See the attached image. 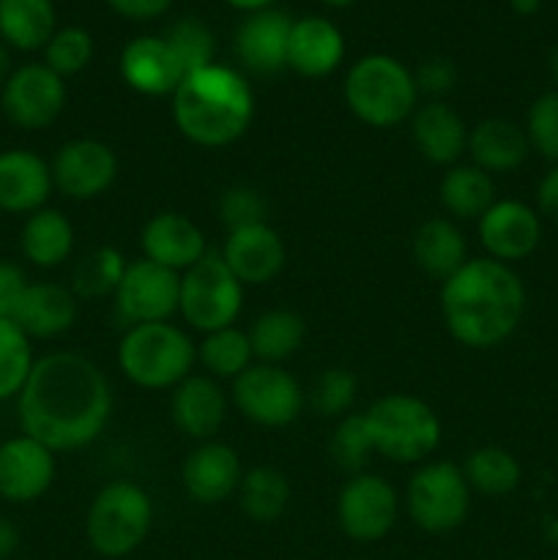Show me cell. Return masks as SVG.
I'll return each mask as SVG.
<instances>
[{
    "mask_svg": "<svg viewBox=\"0 0 558 560\" xmlns=\"http://www.w3.org/2000/svg\"><path fill=\"white\" fill-rule=\"evenodd\" d=\"M118 66L126 85L151 98L173 96L184 80V71L164 36H137L124 47Z\"/></svg>",
    "mask_w": 558,
    "mask_h": 560,
    "instance_id": "23",
    "label": "cell"
},
{
    "mask_svg": "<svg viewBox=\"0 0 558 560\" xmlns=\"http://www.w3.org/2000/svg\"><path fill=\"white\" fill-rule=\"evenodd\" d=\"M476 233L481 249L487 252L485 257L512 266L536 252L542 241V219L539 211L525 202L496 200L476 222Z\"/></svg>",
    "mask_w": 558,
    "mask_h": 560,
    "instance_id": "15",
    "label": "cell"
},
{
    "mask_svg": "<svg viewBox=\"0 0 558 560\" xmlns=\"http://www.w3.org/2000/svg\"><path fill=\"white\" fill-rule=\"evenodd\" d=\"M233 405L246 421L268 430L293 424L304 408L299 381L279 364H255L233 381Z\"/></svg>",
    "mask_w": 558,
    "mask_h": 560,
    "instance_id": "10",
    "label": "cell"
},
{
    "mask_svg": "<svg viewBox=\"0 0 558 560\" xmlns=\"http://www.w3.org/2000/svg\"><path fill=\"white\" fill-rule=\"evenodd\" d=\"M304 334V317L293 310H284V306L263 312L246 328L252 353H255V361H260V364H282V361H288L290 355L299 353Z\"/></svg>",
    "mask_w": 558,
    "mask_h": 560,
    "instance_id": "32",
    "label": "cell"
},
{
    "mask_svg": "<svg viewBox=\"0 0 558 560\" xmlns=\"http://www.w3.org/2000/svg\"><path fill=\"white\" fill-rule=\"evenodd\" d=\"M58 31L53 0H0V42L20 52H36Z\"/></svg>",
    "mask_w": 558,
    "mask_h": 560,
    "instance_id": "29",
    "label": "cell"
},
{
    "mask_svg": "<svg viewBox=\"0 0 558 560\" xmlns=\"http://www.w3.org/2000/svg\"><path fill=\"white\" fill-rule=\"evenodd\" d=\"M255 118V91L241 71L211 63L181 80L173 93V120L200 148H228Z\"/></svg>",
    "mask_w": 558,
    "mask_h": 560,
    "instance_id": "3",
    "label": "cell"
},
{
    "mask_svg": "<svg viewBox=\"0 0 558 560\" xmlns=\"http://www.w3.org/2000/svg\"><path fill=\"white\" fill-rule=\"evenodd\" d=\"M468 126L446 102H425L410 115V137L421 156L438 167H454L468 151Z\"/></svg>",
    "mask_w": 558,
    "mask_h": 560,
    "instance_id": "22",
    "label": "cell"
},
{
    "mask_svg": "<svg viewBox=\"0 0 558 560\" xmlns=\"http://www.w3.org/2000/svg\"><path fill=\"white\" fill-rule=\"evenodd\" d=\"M197 364V345L181 326L140 323L129 326L118 342V366L135 386L146 392L175 388L191 375Z\"/></svg>",
    "mask_w": 558,
    "mask_h": 560,
    "instance_id": "5",
    "label": "cell"
},
{
    "mask_svg": "<svg viewBox=\"0 0 558 560\" xmlns=\"http://www.w3.org/2000/svg\"><path fill=\"white\" fill-rule=\"evenodd\" d=\"M528 137L514 120L487 118L468 131L470 164L490 175L514 173L528 159Z\"/></svg>",
    "mask_w": 558,
    "mask_h": 560,
    "instance_id": "27",
    "label": "cell"
},
{
    "mask_svg": "<svg viewBox=\"0 0 558 560\" xmlns=\"http://www.w3.org/2000/svg\"><path fill=\"white\" fill-rule=\"evenodd\" d=\"M3 115L25 131H42L60 118L66 107V82L44 63L14 69L0 88Z\"/></svg>",
    "mask_w": 558,
    "mask_h": 560,
    "instance_id": "12",
    "label": "cell"
},
{
    "mask_svg": "<svg viewBox=\"0 0 558 560\" xmlns=\"http://www.w3.org/2000/svg\"><path fill=\"white\" fill-rule=\"evenodd\" d=\"M77 301L80 299L66 284L31 282L22 295L14 323L31 339H55L77 323V312H80Z\"/></svg>",
    "mask_w": 558,
    "mask_h": 560,
    "instance_id": "26",
    "label": "cell"
},
{
    "mask_svg": "<svg viewBox=\"0 0 558 560\" xmlns=\"http://www.w3.org/2000/svg\"><path fill=\"white\" fill-rule=\"evenodd\" d=\"M345 104L361 124L392 129L405 124L419 107L414 71L392 55H364L345 74Z\"/></svg>",
    "mask_w": 558,
    "mask_h": 560,
    "instance_id": "4",
    "label": "cell"
},
{
    "mask_svg": "<svg viewBox=\"0 0 558 560\" xmlns=\"http://www.w3.org/2000/svg\"><path fill=\"white\" fill-rule=\"evenodd\" d=\"M219 217H222L228 230L249 228V224L268 222V202L266 197L257 189H252V186H230V189H224L222 197H219Z\"/></svg>",
    "mask_w": 558,
    "mask_h": 560,
    "instance_id": "43",
    "label": "cell"
},
{
    "mask_svg": "<svg viewBox=\"0 0 558 560\" xmlns=\"http://www.w3.org/2000/svg\"><path fill=\"white\" fill-rule=\"evenodd\" d=\"M323 5H332V9H348V5L359 3V0H321Z\"/></svg>",
    "mask_w": 558,
    "mask_h": 560,
    "instance_id": "53",
    "label": "cell"
},
{
    "mask_svg": "<svg viewBox=\"0 0 558 560\" xmlns=\"http://www.w3.org/2000/svg\"><path fill=\"white\" fill-rule=\"evenodd\" d=\"M55 452L33 438H11L0 446V498L9 503H33L53 487Z\"/></svg>",
    "mask_w": 558,
    "mask_h": 560,
    "instance_id": "19",
    "label": "cell"
},
{
    "mask_svg": "<svg viewBox=\"0 0 558 560\" xmlns=\"http://www.w3.org/2000/svg\"><path fill=\"white\" fill-rule=\"evenodd\" d=\"M219 255L244 288H260V284L274 282L288 262L284 241L268 222L228 230V238H224Z\"/></svg>",
    "mask_w": 558,
    "mask_h": 560,
    "instance_id": "16",
    "label": "cell"
},
{
    "mask_svg": "<svg viewBox=\"0 0 558 560\" xmlns=\"http://www.w3.org/2000/svg\"><path fill=\"white\" fill-rule=\"evenodd\" d=\"M536 206H539L542 217L558 224V164H553L536 186Z\"/></svg>",
    "mask_w": 558,
    "mask_h": 560,
    "instance_id": "47",
    "label": "cell"
},
{
    "mask_svg": "<svg viewBox=\"0 0 558 560\" xmlns=\"http://www.w3.org/2000/svg\"><path fill=\"white\" fill-rule=\"evenodd\" d=\"M153 528V501L135 481H109L91 501L85 517L88 545L96 556L118 560L146 545Z\"/></svg>",
    "mask_w": 558,
    "mask_h": 560,
    "instance_id": "7",
    "label": "cell"
},
{
    "mask_svg": "<svg viewBox=\"0 0 558 560\" xmlns=\"http://www.w3.org/2000/svg\"><path fill=\"white\" fill-rule=\"evenodd\" d=\"M399 514L397 490L377 474H356L339 487L337 523L348 539L372 545L392 534Z\"/></svg>",
    "mask_w": 558,
    "mask_h": 560,
    "instance_id": "11",
    "label": "cell"
},
{
    "mask_svg": "<svg viewBox=\"0 0 558 560\" xmlns=\"http://www.w3.org/2000/svg\"><path fill=\"white\" fill-rule=\"evenodd\" d=\"M33 364L31 337L14 320L0 317V402L20 397Z\"/></svg>",
    "mask_w": 558,
    "mask_h": 560,
    "instance_id": "37",
    "label": "cell"
},
{
    "mask_svg": "<svg viewBox=\"0 0 558 560\" xmlns=\"http://www.w3.org/2000/svg\"><path fill=\"white\" fill-rule=\"evenodd\" d=\"M410 252H414L416 266L438 282H446L470 260L463 230L454 224V219L446 217H432L421 222L410 241Z\"/></svg>",
    "mask_w": 558,
    "mask_h": 560,
    "instance_id": "28",
    "label": "cell"
},
{
    "mask_svg": "<svg viewBox=\"0 0 558 560\" xmlns=\"http://www.w3.org/2000/svg\"><path fill=\"white\" fill-rule=\"evenodd\" d=\"M470 495L474 490L465 481L463 468L449 459H427L421 468L410 476L405 490V506L416 528L425 534L441 536L452 534L465 523L470 512Z\"/></svg>",
    "mask_w": 558,
    "mask_h": 560,
    "instance_id": "9",
    "label": "cell"
},
{
    "mask_svg": "<svg viewBox=\"0 0 558 560\" xmlns=\"http://www.w3.org/2000/svg\"><path fill=\"white\" fill-rule=\"evenodd\" d=\"M20 550V530L9 517L0 514V560H9Z\"/></svg>",
    "mask_w": 558,
    "mask_h": 560,
    "instance_id": "48",
    "label": "cell"
},
{
    "mask_svg": "<svg viewBox=\"0 0 558 560\" xmlns=\"http://www.w3.org/2000/svg\"><path fill=\"white\" fill-rule=\"evenodd\" d=\"M244 468H241L239 452L228 443L202 441L191 448L181 468V485L186 495L200 506H217L230 501L239 492Z\"/></svg>",
    "mask_w": 558,
    "mask_h": 560,
    "instance_id": "17",
    "label": "cell"
},
{
    "mask_svg": "<svg viewBox=\"0 0 558 560\" xmlns=\"http://www.w3.org/2000/svg\"><path fill=\"white\" fill-rule=\"evenodd\" d=\"M509 5L518 16H534L542 9V0H509Z\"/></svg>",
    "mask_w": 558,
    "mask_h": 560,
    "instance_id": "49",
    "label": "cell"
},
{
    "mask_svg": "<svg viewBox=\"0 0 558 560\" xmlns=\"http://www.w3.org/2000/svg\"><path fill=\"white\" fill-rule=\"evenodd\" d=\"M525 315V284L512 266L470 257L441 282V317L454 342L490 350L507 342Z\"/></svg>",
    "mask_w": 558,
    "mask_h": 560,
    "instance_id": "2",
    "label": "cell"
},
{
    "mask_svg": "<svg viewBox=\"0 0 558 560\" xmlns=\"http://www.w3.org/2000/svg\"><path fill=\"white\" fill-rule=\"evenodd\" d=\"M244 310V284L224 266L222 255L208 252L197 266L181 273L178 312L202 337L235 326Z\"/></svg>",
    "mask_w": 558,
    "mask_h": 560,
    "instance_id": "8",
    "label": "cell"
},
{
    "mask_svg": "<svg viewBox=\"0 0 558 560\" xmlns=\"http://www.w3.org/2000/svg\"><path fill=\"white\" fill-rule=\"evenodd\" d=\"M93 60V38L85 27H60L55 31V36L49 38V44L44 47V66L55 71L58 77H74L80 71L88 69V63Z\"/></svg>",
    "mask_w": 558,
    "mask_h": 560,
    "instance_id": "40",
    "label": "cell"
},
{
    "mask_svg": "<svg viewBox=\"0 0 558 560\" xmlns=\"http://www.w3.org/2000/svg\"><path fill=\"white\" fill-rule=\"evenodd\" d=\"M107 5L115 11V14L126 16V20L148 22L162 16L164 11L173 5V0H107Z\"/></svg>",
    "mask_w": 558,
    "mask_h": 560,
    "instance_id": "46",
    "label": "cell"
},
{
    "mask_svg": "<svg viewBox=\"0 0 558 560\" xmlns=\"http://www.w3.org/2000/svg\"><path fill=\"white\" fill-rule=\"evenodd\" d=\"M239 506L252 523H277L290 503V485L284 474L271 465H257L244 470V479L239 485Z\"/></svg>",
    "mask_w": 558,
    "mask_h": 560,
    "instance_id": "33",
    "label": "cell"
},
{
    "mask_svg": "<svg viewBox=\"0 0 558 560\" xmlns=\"http://www.w3.org/2000/svg\"><path fill=\"white\" fill-rule=\"evenodd\" d=\"M197 361L206 366L213 381H235L244 370L255 364V353L246 331L230 326L202 337L197 345Z\"/></svg>",
    "mask_w": 558,
    "mask_h": 560,
    "instance_id": "35",
    "label": "cell"
},
{
    "mask_svg": "<svg viewBox=\"0 0 558 560\" xmlns=\"http://www.w3.org/2000/svg\"><path fill=\"white\" fill-rule=\"evenodd\" d=\"M293 20L284 11L263 9L246 14L235 31V55L252 74H277L288 69V38Z\"/></svg>",
    "mask_w": 558,
    "mask_h": 560,
    "instance_id": "20",
    "label": "cell"
},
{
    "mask_svg": "<svg viewBox=\"0 0 558 560\" xmlns=\"http://www.w3.org/2000/svg\"><path fill=\"white\" fill-rule=\"evenodd\" d=\"M164 42L173 49L184 77L213 63L217 38H213L211 27L202 20H197V16H184V20L173 22L167 27V33H164Z\"/></svg>",
    "mask_w": 558,
    "mask_h": 560,
    "instance_id": "38",
    "label": "cell"
},
{
    "mask_svg": "<svg viewBox=\"0 0 558 560\" xmlns=\"http://www.w3.org/2000/svg\"><path fill=\"white\" fill-rule=\"evenodd\" d=\"M528 145L547 162L558 164V91H547L528 107L525 118Z\"/></svg>",
    "mask_w": 558,
    "mask_h": 560,
    "instance_id": "42",
    "label": "cell"
},
{
    "mask_svg": "<svg viewBox=\"0 0 558 560\" xmlns=\"http://www.w3.org/2000/svg\"><path fill=\"white\" fill-rule=\"evenodd\" d=\"M345 58L342 31L323 16L293 20L288 38V69L301 77H328Z\"/></svg>",
    "mask_w": 558,
    "mask_h": 560,
    "instance_id": "25",
    "label": "cell"
},
{
    "mask_svg": "<svg viewBox=\"0 0 558 560\" xmlns=\"http://www.w3.org/2000/svg\"><path fill=\"white\" fill-rule=\"evenodd\" d=\"M27 284L31 282L16 262L0 260V317L3 320H14Z\"/></svg>",
    "mask_w": 558,
    "mask_h": 560,
    "instance_id": "45",
    "label": "cell"
},
{
    "mask_svg": "<svg viewBox=\"0 0 558 560\" xmlns=\"http://www.w3.org/2000/svg\"><path fill=\"white\" fill-rule=\"evenodd\" d=\"M22 435L58 452L96 441L113 416V388L88 355L60 350L33 364L16 397Z\"/></svg>",
    "mask_w": 558,
    "mask_h": 560,
    "instance_id": "1",
    "label": "cell"
},
{
    "mask_svg": "<svg viewBox=\"0 0 558 560\" xmlns=\"http://www.w3.org/2000/svg\"><path fill=\"white\" fill-rule=\"evenodd\" d=\"M414 82L419 96H427V102H443V96H449L457 85V66L446 58H430L414 71Z\"/></svg>",
    "mask_w": 558,
    "mask_h": 560,
    "instance_id": "44",
    "label": "cell"
},
{
    "mask_svg": "<svg viewBox=\"0 0 558 560\" xmlns=\"http://www.w3.org/2000/svg\"><path fill=\"white\" fill-rule=\"evenodd\" d=\"M372 448L397 465H421L441 446V419L410 394H386L364 413Z\"/></svg>",
    "mask_w": 558,
    "mask_h": 560,
    "instance_id": "6",
    "label": "cell"
},
{
    "mask_svg": "<svg viewBox=\"0 0 558 560\" xmlns=\"http://www.w3.org/2000/svg\"><path fill=\"white\" fill-rule=\"evenodd\" d=\"M20 246L33 266L58 268L74 249V228L55 208H38L22 224Z\"/></svg>",
    "mask_w": 558,
    "mask_h": 560,
    "instance_id": "30",
    "label": "cell"
},
{
    "mask_svg": "<svg viewBox=\"0 0 558 560\" xmlns=\"http://www.w3.org/2000/svg\"><path fill=\"white\" fill-rule=\"evenodd\" d=\"M113 299L115 312L126 326L164 323L178 312L181 273L140 257L126 266Z\"/></svg>",
    "mask_w": 558,
    "mask_h": 560,
    "instance_id": "13",
    "label": "cell"
},
{
    "mask_svg": "<svg viewBox=\"0 0 558 560\" xmlns=\"http://www.w3.org/2000/svg\"><path fill=\"white\" fill-rule=\"evenodd\" d=\"M356 394H359V381L350 370L332 366L315 381L310 392V405L323 419H342L353 408Z\"/></svg>",
    "mask_w": 558,
    "mask_h": 560,
    "instance_id": "41",
    "label": "cell"
},
{
    "mask_svg": "<svg viewBox=\"0 0 558 560\" xmlns=\"http://www.w3.org/2000/svg\"><path fill=\"white\" fill-rule=\"evenodd\" d=\"M438 197H441L443 211L452 219H460V222H468V219L479 222L481 213L498 200L492 175L479 170L476 164H454V167H449L443 173L441 186H438Z\"/></svg>",
    "mask_w": 558,
    "mask_h": 560,
    "instance_id": "31",
    "label": "cell"
},
{
    "mask_svg": "<svg viewBox=\"0 0 558 560\" xmlns=\"http://www.w3.org/2000/svg\"><path fill=\"white\" fill-rule=\"evenodd\" d=\"M142 257L175 273L189 271L208 255L206 233L178 211H159L140 230Z\"/></svg>",
    "mask_w": 558,
    "mask_h": 560,
    "instance_id": "18",
    "label": "cell"
},
{
    "mask_svg": "<svg viewBox=\"0 0 558 560\" xmlns=\"http://www.w3.org/2000/svg\"><path fill=\"white\" fill-rule=\"evenodd\" d=\"M224 3L233 5V9H239V11H246V14H252V11L268 9L274 0H224Z\"/></svg>",
    "mask_w": 558,
    "mask_h": 560,
    "instance_id": "50",
    "label": "cell"
},
{
    "mask_svg": "<svg viewBox=\"0 0 558 560\" xmlns=\"http://www.w3.org/2000/svg\"><path fill=\"white\" fill-rule=\"evenodd\" d=\"M126 257L115 246H98L88 252L71 273V293L77 299H104L115 295L120 279L126 273Z\"/></svg>",
    "mask_w": 558,
    "mask_h": 560,
    "instance_id": "36",
    "label": "cell"
},
{
    "mask_svg": "<svg viewBox=\"0 0 558 560\" xmlns=\"http://www.w3.org/2000/svg\"><path fill=\"white\" fill-rule=\"evenodd\" d=\"M11 74V58H9V47H5L3 42H0V88L5 85V80H9Z\"/></svg>",
    "mask_w": 558,
    "mask_h": 560,
    "instance_id": "51",
    "label": "cell"
},
{
    "mask_svg": "<svg viewBox=\"0 0 558 560\" xmlns=\"http://www.w3.org/2000/svg\"><path fill=\"white\" fill-rule=\"evenodd\" d=\"M460 468H463L470 490L490 498L509 495V492L518 490L520 479H523V468H520L518 457L501 446L474 448Z\"/></svg>",
    "mask_w": 558,
    "mask_h": 560,
    "instance_id": "34",
    "label": "cell"
},
{
    "mask_svg": "<svg viewBox=\"0 0 558 560\" xmlns=\"http://www.w3.org/2000/svg\"><path fill=\"white\" fill-rule=\"evenodd\" d=\"M53 186L63 197L88 202L102 197L118 178V156L113 148L93 137L69 140L58 148L49 162Z\"/></svg>",
    "mask_w": 558,
    "mask_h": 560,
    "instance_id": "14",
    "label": "cell"
},
{
    "mask_svg": "<svg viewBox=\"0 0 558 560\" xmlns=\"http://www.w3.org/2000/svg\"><path fill=\"white\" fill-rule=\"evenodd\" d=\"M53 189V170L38 153L25 148L0 153V211L31 217L44 208Z\"/></svg>",
    "mask_w": 558,
    "mask_h": 560,
    "instance_id": "24",
    "label": "cell"
},
{
    "mask_svg": "<svg viewBox=\"0 0 558 560\" xmlns=\"http://www.w3.org/2000/svg\"><path fill=\"white\" fill-rule=\"evenodd\" d=\"M170 419L191 441H213L228 419V397L211 375H189L173 388Z\"/></svg>",
    "mask_w": 558,
    "mask_h": 560,
    "instance_id": "21",
    "label": "cell"
},
{
    "mask_svg": "<svg viewBox=\"0 0 558 560\" xmlns=\"http://www.w3.org/2000/svg\"><path fill=\"white\" fill-rule=\"evenodd\" d=\"M328 452H332L334 465H337L342 474H364L367 463H370L372 454H375L364 413H348L337 421L332 443H328Z\"/></svg>",
    "mask_w": 558,
    "mask_h": 560,
    "instance_id": "39",
    "label": "cell"
},
{
    "mask_svg": "<svg viewBox=\"0 0 558 560\" xmlns=\"http://www.w3.org/2000/svg\"><path fill=\"white\" fill-rule=\"evenodd\" d=\"M547 69H550L553 82H556V85H558V44L550 49V55H547Z\"/></svg>",
    "mask_w": 558,
    "mask_h": 560,
    "instance_id": "52",
    "label": "cell"
}]
</instances>
